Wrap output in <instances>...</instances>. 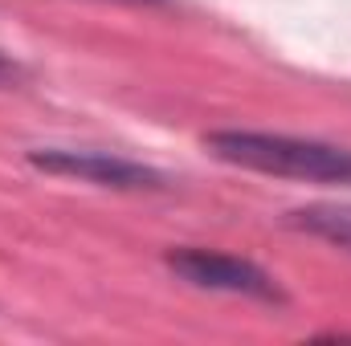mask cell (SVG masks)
<instances>
[{
    "mask_svg": "<svg viewBox=\"0 0 351 346\" xmlns=\"http://www.w3.org/2000/svg\"><path fill=\"white\" fill-rule=\"evenodd\" d=\"M204 147L221 163H233L245 172L351 187V147L298 139V135H269V131H213Z\"/></svg>",
    "mask_w": 351,
    "mask_h": 346,
    "instance_id": "obj_1",
    "label": "cell"
},
{
    "mask_svg": "<svg viewBox=\"0 0 351 346\" xmlns=\"http://www.w3.org/2000/svg\"><path fill=\"white\" fill-rule=\"evenodd\" d=\"M168 269L176 277H184L196 289H217V293H237V297H254L265 306H282L286 293L278 289V281L265 273L262 265L233 253H217V249H172Z\"/></svg>",
    "mask_w": 351,
    "mask_h": 346,
    "instance_id": "obj_2",
    "label": "cell"
},
{
    "mask_svg": "<svg viewBox=\"0 0 351 346\" xmlns=\"http://www.w3.org/2000/svg\"><path fill=\"white\" fill-rule=\"evenodd\" d=\"M29 163L49 175H74L98 187H119V191H143V187H164V172L110 155V151H74V147H41L29 151Z\"/></svg>",
    "mask_w": 351,
    "mask_h": 346,
    "instance_id": "obj_3",
    "label": "cell"
},
{
    "mask_svg": "<svg viewBox=\"0 0 351 346\" xmlns=\"http://www.w3.org/2000/svg\"><path fill=\"white\" fill-rule=\"evenodd\" d=\"M290 224L311 232V237H323L339 249H351V204H311V208H298L290 212Z\"/></svg>",
    "mask_w": 351,
    "mask_h": 346,
    "instance_id": "obj_4",
    "label": "cell"
},
{
    "mask_svg": "<svg viewBox=\"0 0 351 346\" xmlns=\"http://www.w3.org/2000/svg\"><path fill=\"white\" fill-rule=\"evenodd\" d=\"M127 4H160V0H127Z\"/></svg>",
    "mask_w": 351,
    "mask_h": 346,
    "instance_id": "obj_5",
    "label": "cell"
}]
</instances>
